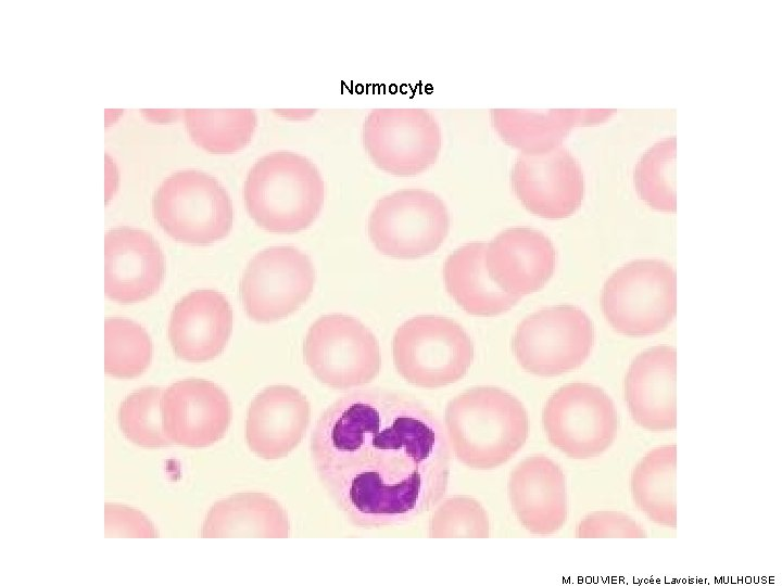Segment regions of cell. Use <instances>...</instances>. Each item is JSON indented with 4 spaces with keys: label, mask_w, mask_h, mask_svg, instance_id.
<instances>
[{
    "label": "cell",
    "mask_w": 782,
    "mask_h": 586,
    "mask_svg": "<svg viewBox=\"0 0 782 586\" xmlns=\"http://www.w3.org/2000/svg\"><path fill=\"white\" fill-rule=\"evenodd\" d=\"M507 492L513 512L528 532L550 535L566 523V476L547 456L533 455L517 463L509 474Z\"/></svg>",
    "instance_id": "cell-15"
},
{
    "label": "cell",
    "mask_w": 782,
    "mask_h": 586,
    "mask_svg": "<svg viewBox=\"0 0 782 586\" xmlns=\"http://www.w3.org/2000/svg\"><path fill=\"white\" fill-rule=\"evenodd\" d=\"M104 254V291L110 300L135 303L159 290L164 278V255L147 231L131 227L109 230Z\"/></svg>",
    "instance_id": "cell-16"
},
{
    "label": "cell",
    "mask_w": 782,
    "mask_h": 586,
    "mask_svg": "<svg viewBox=\"0 0 782 586\" xmlns=\"http://www.w3.org/2000/svg\"><path fill=\"white\" fill-rule=\"evenodd\" d=\"M160 227L176 241L209 245L225 238L234 221L231 199L219 181L200 170L167 177L152 199Z\"/></svg>",
    "instance_id": "cell-6"
},
{
    "label": "cell",
    "mask_w": 782,
    "mask_h": 586,
    "mask_svg": "<svg viewBox=\"0 0 782 586\" xmlns=\"http://www.w3.org/2000/svg\"><path fill=\"white\" fill-rule=\"evenodd\" d=\"M676 137H667L653 144L634 167L633 180L638 195L649 207L674 213Z\"/></svg>",
    "instance_id": "cell-26"
},
{
    "label": "cell",
    "mask_w": 782,
    "mask_h": 586,
    "mask_svg": "<svg viewBox=\"0 0 782 586\" xmlns=\"http://www.w3.org/2000/svg\"><path fill=\"white\" fill-rule=\"evenodd\" d=\"M106 374L130 379L140 375L150 365L152 343L147 331L138 323L121 317L104 322Z\"/></svg>",
    "instance_id": "cell-27"
},
{
    "label": "cell",
    "mask_w": 782,
    "mask_h": 586,
    "mask_svg": "<svg viewBox=\"0 0 782 586\" xmlns=\"http://www.w3.org/2000/svg\"><path fill=\"white\" fill-rule=\"evenodd\" d=\"M677 352L656 345L638 354L625 378V398L636 424L653 432L677 426Z\"/></svg>",
    "instance_id": "cell-19"
},
{
    "label": "cell",
    "mask_w": 782,
    "mask_h": 586,
    "mask_svg": "<svg viewBox=\"0 0 782 586\" xmlns=\"http://www.w3.org/2000/svg\"><path fill=\"white\" fill-rule=\"evenodd\" d=\"M611 110L527 111L493 109L490 118L495 131L508 145L521 153H537L560 145L577 126L604 122Z\"/></svg>",
    "instance_id": "cell-21"
},
{
    "label": "cell",
    "mask_w": 782,
    "mask_h": 586,
    "mask_svg": "<svg viewBox=\"0 0 782 586\" xmlns=\"http://www.w3.org/2000/svg\"><path fill=\"white\" fill-rule=\"evenodd\" d=\"M510 184L527 211L547 219L575 214L584 196L582 168L562 145L537 153H520L510 173Z\"/></svg>",
    "instance_id": "cell-13"
},
{
    "label": "cell",
    "mask_w": 782,
    "mask_h": 586,
    "mask_svg": "<svg viewBox=\"0 0 782 586\" xmlns=\"http://www.w3.org/2000/svg\"><path fill=\"white\" fill-rule=\"evenodd\" d=\"M315 269L310 257L294 246H273L254 255L240 283L248 316L273 322L298 310L310 297Z\"/></svg>",
    "instance_id": "cell-12"
},
{
    "label": "cell",
    "mask_w": 782,
    "mask_h": 586,
    "mask_svg": "<svg viewBox=\"0 0 782 586\" xmlns=\"http://www.w3.org/2000/svg\"><path fill=\"white\" fill-rule=\"evenodd\" d=\"M243 199L257 226L273 233H295L311 226L321 211L325 183L305 156L275 151L249 170Z\"/></svg>",
    "instance_id": "cell-3"
},
{
    "label": "cell",
    "mask_w": 782,
    "mask_h": 586,
    "mask_svg": "<svg viewBox=\"0 0 782 586\" xmlns=\"http://www.w3.org/2000/svg\"><path fill=\"white\" fill-rule=\"evenodd\" d=\"M487 243L465 244L444 263L443 278L450 296L469 315L494 317L508 311L521 298L500 289L490 278L484 253Z\"/></svg>",
    "instance_id": "cell-23"
},
{
    "label": "cell",
    "mask_w": 782,
    "mask_h": 586,
    "mask_svg": "<svg viewBox=\"0 0 782 586\" xmlns=\"http://www.w3.org/2000/svg\"><path fill=\"white\" fill-rule=\"evenodd\" d=\"M105 537H159L151 521L139 510L106 502L104 505Z\"/></svg>",
    "instance_id": "cell-31"
},
{
    "label": "cell",
    "mask_w": 782,
    "mask_h": 586,
    "mask_svg": "<svg viewBox=\"0 0 782 586\" xmlns=\"http://www.w3.org/2000/svg\"><path fill=\"white\" fill-rule=\"evenodd\" d=\"M392 353L394 367L405 381L439 388L465 377L474 360V344L455 320L422 315L396 329Z\"/></svg>",
    "instance_id": "cell-5"
},
{
    "label": "cell",
    "mask_w": 782,
    "mask_h": 586,
    "mask_svg": "<svg viewBox=\"0 0 782 586\" xmlns=\"http://www.w3.org/2000/svg\"><path fill=\"white\" fill-rule=\"evenodd\" d=\"M186 129L197 145L226 154L243 149L252 139L257 115L251 109L195 110L184 112Z\"/></svg>",
    "instance_id": "cell-25"
},
{
    "label": "cell",
    "mask_w": 782,
    "mask_h": 586,
    "mask_svg": "<svg viewBox=\"0 0 782 586\" xmlns=\"http://www.w3.org/2000/svg\"><path fill=\"white\" fill-rule=\"evenodd\" d=\"M594 340L593 322L581 308L556 305L541 308L520 321L512 349L525 371L555 377L581 367Z\"/></svg>",
    "instance_id": "cell-7"
},
{
    "label": "cell",
    "mask_w": 782,
    "mask_h": 586,
    "mask_svg": "<svg viewBox=\"0 0 782 586\" xmlns=\"http://www.w3.org/2000/svg\"><path fill=\"white\" fill-rule=\"evenodd\" d=\"M362 141L378 168L395 176H414L436 163L442 135L427 110L376 109L364 120Z\"/></svg>",
    "instance_id": "cell-11"
},
{
    "label": "cell",
    "mask_w": 782,
    "mask_h": 586,
    "mask_svg": "<svg viewBox=\"0 0 782 586\" xmlns=\"http://www.w3.org/2000/svg\"><path fill=\"white\" fill-rule=\"evenodd\" d=\"M484 264L500 289L522 296L541 290L551 279L556 266V250L543 232L529 227H513L487 243Z\"/></svg>",
    "instance_id": "cell-17"
},
{
    "label": "cell",
    "mask_w": 782,
    "mask_h": 586,
    "mask_svg": "<svg viewBox=\"0 0 782 586\" xmlns=\"http://www.w3.org/2000/svg\"><path fill=\"white\" fill-rule=\"evenodd\" d=\"M161 399V388L142 387L121 404L119 428L131 443L144 448H160L173 444L163 429Z\"/></svg>",
    "instance_id": "cell-28"
},
{
    "label": "cell",
    "mask_w": 782,
    "mask_h": 586,
    "mask_svg": "<svg viewBox=\"0 0 782 586\" xmlns=\"http://www.w3.org/2000/svg\"><path fill=\"white\" fill-rule=\"evenodd\" d=\"M311 456L321 485L362 527L409 524L447 489L451 451L443 425L403 392L374 387L339 397L315 424Z\"/></svg>",
    "instance_id": "cell-1"
},
{
    "label": "cell",
    "mask_w": 782,
    "mask_h": 586,
    "mask_svg": "<svg viewBox=\"0 0 782 586\" xmlns=\"http://www.w3.org/2000/svg\"><path fill=\"white\" fill-rule=\"evenodd\" d=\"M455 457L478 470L497 468L525 445L529 419L522 403L503 388L476 386L453 397L444 415Z\"/></svg>",
    "instance_id": "cell-2"
},
{
    "label": "cell",
    "mask_w": 782,
    "mask_h": 586,
    "mask_svg": "<svg viewBox=\"0 0 782 586\" xmlns=\"http://www.w3.org/2000/svg\"><path fill=\"white\" fill-rule=\"evenodd\" d=\"M290 534L287 511L270 496L243 492L216 501L202 524L201 537L286 538Z\"/></svg>",
    "instance_id": "cell-22"
},
{
    "label": "cell",
    "mask_w": 782,
    "mask_h": 586,
    "mask_svg": "<svg viewBox=\"0 0 782 586\" xmlns=\"http://www.w3.org/2000/svg\"><path fill=\"white\" fill-rule=\"evenodd\" d=\"M303 355L314 377L332 388L366 385L381 368L374 333L358 319L342 314L323 316L310 327Z\"/></svg>",
    "instance_id": "cell-9"
},
{
    "label": "cell",
    "mask_w": 782,
    "mask_h": 586,
    "mask_svg": "<svg viewBox=\"0 0 782 586\" xmlns=\"http://www.w3.org/2000/svg\"><path fill=\"white\" fill-rule=\"evenodd\" d=\"M601 306L611 328L627 336H647L666 330L676 316L673 268L656 258L631 260L605 281Z\"/></svg>",
    "instance_id": "cell-4"
},
{
    "label": "cell",
    "mask_w": 782,
    "mask_h": 586,
    "mask_svg": "<svg viewBox=\"0 0 782 586\" xmlns=\"http://www.w3.org/2000/svg\"><path fill=\"white\" fill-rule=\"evenodd\" d=\"M676 469V444L661 445L643 456L630 479L639 509L653 522L668 527L677 526Z\"/></svg>",
    "instance_id": "cell-24"
},
{
    "label": "cell",
    "mask_w": 782,
    "mask_h": 586,
    "mask_svg": "<svg viewBox=\"0 0 782 586\" xmlns=\"http://www.w3.org/2000/svg\"><path fill=\"white\" fill-rule=\"evenodd\" d=\"M310 418V403L298 388L268 386L253 398L248 409L247 444L263 459L283 458L304 437Z\"/></svg>",
    "instance_id": "cell-18"
},
{
    "label": "cell",
    "mask_w": 782,
    "mask_h": 586,
    "mask_svg": "<svg viewBox=\"0 0 782 586\" xmlns=\"http://www.w3.org/2000/svg\"><path fill=\"white\" fill-rule=\"evenodd\" d=\"M578 538H643L646 532L628 514L615 510H600L586 514L577 525Z\"/></svg>",
    "instance_id": "cell-30"
},
{
    "label": "cell",
    "mask_w": 782,
    "mask_h": 586,
    "mask_svg": "<svg viewBox=\"0 0 782 586\" xmlns=\"http://www.w3.org/2000/svg\"><path fill=\"white\" fill-rule=\"evenodd\" d=\"M428 536L487 538L490 536L489 514L477 499L469 496H452L443 500L432 512Z\"/></svg>",
    "instance_id": "cell-29"
},
{
    "label": "cell",
    "mask_w": 782,
    "mask_h": 586,
    "mask_svg": "<svg viewBox=\"0 0 782 586\" xmlns=\"http://www.w3.org/2000/svg\"><path fill=\"white\" fill-rule=\"evenodd\" d=\"M542 424L548 442L569 458L589 459L615 441L619 419L611 398L593 384L558 387L546 400Z\"/></svg>",
    "instance_id": "cell-10"
},
{
    "label": "cell",
    "mask_w": 782,
    "mask_h": 586,
    "mask_svg": "<svg viewBox=\"0 0 782 586\" xmlns=\"http://www.w3.org/2000/svg\"><path fill=\"white\" fill-rule=\"evenodd\" d=\"M163 429L177 445L207 447L225 436L232 410L223 388L203 379H185L162 395Z\"/></svg>",
    "instance_id": "cell-14"
},
{
    "label": "cell",
    "mask_w": 782,
    "mask_h": 586,
    "mask_svg": "<svg viewBox=\"0 0 782 586\" xmlns=\"http://www.w3.org/2000/svg\"><path fill=\"white\" fill-rule=\"evenodd\" d=\"M450 225L449 209L437 194L405 189L377 201L368 218V235L381 254L415 259L437 251Z\"/></svg>",
    "instance_id": "cell-8"
},
{
    "label": "cell",
    "mask_w": 782,
    "mask_h": 586,
    "mask_svg": "<svg viewBox=\"0 0 782 586\" xmlns=\"http://www.w3.org/2000/svg\"><path fill=\"white\" fill-rule=\"evenodd\" d=\"M232 331V309L214 290H198L175 305L168 339L175 354L187 361L203 362L217 357Z\"/></svg>",
    "instance_id": "cell-20"
}]
</instances>
